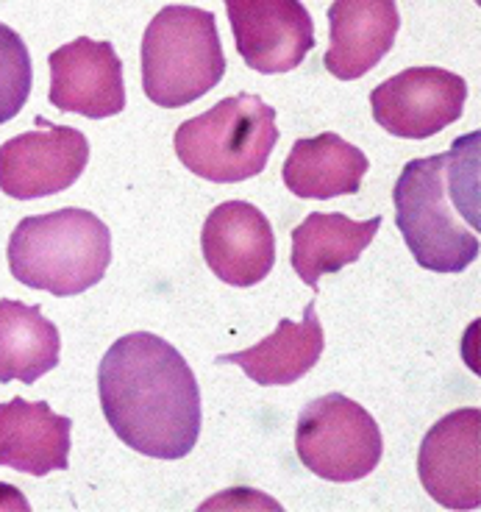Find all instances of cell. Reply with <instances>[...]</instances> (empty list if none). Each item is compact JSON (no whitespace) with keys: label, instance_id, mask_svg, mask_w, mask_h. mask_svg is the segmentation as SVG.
Returning a JSON list of instances; mask_svg holds the SVG:
<instances>
[{"label":"cell","instance_id":"obj_1","mask_svg":"<svg viewBox=\"0 0 481 512\" xmlns=\"http://www.w3.org/2000/svg\"><path fill=\"white\" fill-rule=\"evenodd\" d=\"M106 421L128 448L153 460L187 457L201 435V390L187 359L156 334H126L101 359Z\"/></svg>","mask_w":481,"mask_h":512},{"label":"cell","instance_id":"obj_2","mask_svg":"<svg viewBox=\"0 0 481 512\" xmlns=\"http://www.w3.org/2000/svg\"><path fill=\"white\" fill-rule=\"evenodd\" d=\"M479 131L415 159L395 181L398 229L420 268L462 273L479 259Z\"/></svg>","mask_w":481,"mask_h":512},{"label":"cell","instance_id":"obj_3","mask_svg":"<svg viewBox=\"0 0 481 512\" xmlns=\"http://www.w3.org/2000/svg\"><path fill=\"white\" fill-rule=\"evenodd\" d=\"M112 262V234L87 209H56L17 223L9 237V270L20 284L78 295L95 287Z\"/></svg>","mask_w":481,"mask_h":512},{"label":"cell","instance_id":"obj_4","mask_svg":"<svg viewBox=\"0 0 481 512\" xmlns=\"http://www.w3.org/2000/svg\"><path fill=\"white\" fill-rule=\"evenodd\" d=\"M215 14L167 6L142 37V90L156 106L178 109L212 92L226 76Z\"/></svg>","mask_w":481,"mask_h":512},{"label":"cell","instance_id":"obj_5","mask_svg":"<svg viewBox=\"0 0 481 512\" xmlns=\"http://www.w3.org/2000/svg\"><path fill=\"white\" fill-rule=\"evenodd\" d=\"M276 145V109L248 92L215 103L176 131L181 165L215 184H237L259 176Z\"/></svg>","mask_w":481,"mask_h":512},{"label":"cell","instance_id":"obj_6","mask_svg":"<svg viewBox=\"0 0 481 512\" xmlns=\"http://www.w3.org/2000/svg\"><path fill=\"white\" fill-rule=\"evenodd\" d=\"M295 451L326 482H359L379 468L384 454L379 423L342 393L309 401L295 426Z\"/></svg>","mask_w":481,"mask_h":512},{"label":"cell","instance_id":"obj_7","mask_svg":"<svg viewBox=\"0 0 481 512\" xmlns=\"http://www.w3.org/2000/svg\"><path fill=\"white\" fill-rule=\"evenodd\" d=\"M465 101V78L443 67H409L370 92L376 123L404 140H429L440 134L462 117Z\"/></svg>","mask_w":481,"mask_h":512},{"label":"cell","instance_id":"obj_8","mask_svg":"<svg viewBox=\"0 0 481 512\" xmlns=\"http://www.w3.org/2000/svg\"><path fill=\"white\" fill-rule=\"evenodd\" d=\"M89 162L87 137L37 117V131L0 145V190L14 201H34L70 190Z\"/></svg>","mask_w":481,"mask_h":512},{"label":"cell","instance_id":"obj_9","mask_svg":"<svg viewBox=\"0 0 481 512\" xmlns=\"http://www.w3.org/2000/svg\"><path fill=\"white\" fill-rule=\"evenodd\" d=\"M237 51L248 67L279 76L315 48V23L301 0H223Z\"/></svg>","mask_w":481,"mask_h":512},{"label":"cell","instance_id":"obj_10","mask_svg":"<svg viewBox=\"0 0 481 512\" xmlns=\"http://www.w3.org/2000/svg\"><path fill=\"white\" fill-rule=\"evenodd\" d=\"M420 482L448 510L481 504V412L456 410L431 426L418 454Z\"/></svg>","mask_w":481,"mask_h":512},{"label":"cell","instance_id":"obj_11","mask_svg":"<svg viewBox=\"0 0 481 512\" xmlns=\"http://www.w3.org/2000/svg\"><path fill=\"white\" fill-rule=\"evenodd\" d=\"M51 103L62 112L103 120L126 109L123 62L112 42L78 37L51 53Z\"/></svg>","mask_w":481,"mask_h":512},{"label":"cell","instance_id":"obj_12","mask_svg":"<svg viewBox=\"0 0 481 512\" xmlns=\"http://www.w3.org/2000/svg\"><path fill=\"white\" fill-rule=\"evenodd\" d=\"M201 248L206 265L220 282L254 287L276 265V234L259 206L226 201L203 223Z\"/></svg>","mask_w":481,"mask_h":512},{"label":"cell","instance_id":"obj_13","mask_svg":"<svg viewBox=\"0 0 481 512\" xmlns=\"http://www.w3.org/2000/svg\"><path fill=\"white\" fill-rule=\"evenodd\" d=\"M329 23L331 48L323 64L334 78L354 81L393 51L401 14L395 0H334Z\"/></svg>","mask_w":481,"mask_h":512},{"label":"cell","instance_id":"obj_14","mask_svg":"<svg viewBox=\"0 0 481 512\" xmlns=\"http://www.w3.org/2000/svg\"><path fill=\"white\" fill-rule=\"evenodd\" d=\"M73 423L45 404L12 398L0 404V465L31 476L64 471Z\"/></svg>","mask_w":481,"mask_h":512},{"label":"cell","instance_id":"obj_15","mask_svg":"<svg viewBox=\"0 0 481 512\" xmlns=\"http://www.w3.org/2000/svg\"><path fill=\"white\" fill-rule=\"evenodd\" d=\"M368 156L340 134H317L298 140L284 162L281 179L287 190L309 201H331L337 195H354L368 173Z\"/></svg>","mask_w":481,"mask_h":512},{"label":"cell","instance_id":"obj_16","mask_svg":"<svg viewBox=\"0 0 481 512\" xmlns=\"http://www.w3.org/2000/svg\"><path fill=\"white\" fill-rule=\"evenodd\" d=\"M323 348H326L323 326L317 320L315 304H309L301 323H292L287 318L279 320L276 332L265 337L259 346L217 357V365H240L248 373V379H254L256 384L284 387L304 379L317 365V359L323 357Z\"/></svg>","mask_w":481,"mask_h":512},{"label":"cell","instance_id":"obj_17","mask_svg":"<svg viewBox=\"0 0 481 512\" xmlns=\"http://www.w3.org/2000/svg\"><path fill=\"white\" fill-rule=\"evenodd\" d=\"M379 226L381 218L356 223L345 215H309L298 229H292V268L298 279L317 290L326 273H337L365 254Z\"/></svg>","mask_w":481,"mask_h":512},{"label":"cell","instance_id":"obj_18","mask_svg":"<svg viewBox=\"0 0 481 512\" xmlns=\"http://www.w3.org/2000/svg\"><path fill=\"white\" fill-rule=\"evenodd\" d=\"M62 337L37 304L0 301V382L34 384L59 365Z\"/></svg>","mask_w":481,"mask_h":512},{"label":"cell","instance_id":"obj_19","mask_svg":"<svg viewBox=\"0 0 481 512\" xmlns=\"http://www.w3.org/2000/svg\"><path fill=\"white\" fill-rule=\"evenodd\" d=\"M34 84V67L23 37L0 23V126L23 112Z\"/></svg>","mask_w":481,"mask_h":512},{"label":"cell","instance_id":"obj_20","mask_svg":"<svg viewBox=\"0 0 481 512\" xmlns=\"http://www.w3.org/2000/svg\"><path fill=\"white\" fill-rule=\"evenodd\" d=\"M20 507V510H28V501L17 496V490L9 485H0V507Z\"/></svg>","mask_w":481,"mask_h":512}]
</instances>
